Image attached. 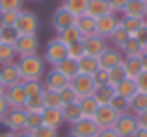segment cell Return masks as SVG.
Masks as SVG:
<instances>
[{
  "label": "cell",
  "mask_w": 147,
  "mask_h": 137,
  "mask_svg": "<svg viewBox=\"0 0 147 137\" xmlns=\"http://www.w3.org/2000/svg\"><path fill=\"white\" fill-rule=\"evenodd\" d=\"M19 70L22 74V82L28 80H41L45 76V59L37 54L32 56H21L17 59Z\"/></svg>",
  "instance_id": "1"
},
{
  "label": "cell",
  "mask_w": 147,
  "mask_h": 137,
  "mask_svg": "<svg viewBox=\"0 0 147 137\" xmlns=\"http://www.w3.org/2000/svg\"><path fill=\"white\" fill-rule=\"evenodd\" d=\"M39 28V19L32 11H21L19 19L15 22V30L19 35H36Z\"/></svg>",
  "instance_id": "2"
},
{
  "label": "cell",
  "mask_w": 147,
  "mask_h": 137,
  "mask_svg": "<svg viewBox=\"0 0 147 137\" xmlns=\"http://www.w3.org/2000/svg\"><path fill=\"white\" fill-rule=\"evenodd\" d=\"M65 58H67V47H65L58 37L50 39L47 43V47H45V54H43L45 63H50L52 67H56L58 63Z\"/></svg>",
  "instance_id": "3"
},
{
  "label": "cell",
  "mask_w": 147,
  "mask_h": 137,
  "mask_svg": "<svg viewBox=\"0 0 147 137\" xmlns=\"http://www.w3.org/2000/svg\"><path fill=\"white\" fill-rule=\"evenodd\" d=\"M114 130L117 132L119 137H134V134L138 132V120H136V115L130 111L127 113H121L117 117L114 124Z\"/></svg>",
  "instance_id": "4"
},
{
  "label": "cell",
  "mask_w": 147,
  "mask_h": 137,
  "mask_svg": "<svg viewBox=\"0 0 147 137\" xmlns=\"http://www.w3.org/2000/svg\"><path fill=\"white\" fill-rule=\"evenodd\" d=\"M4 126L7 128L13 134H19V132H24V124H26V111L24 109H11L4 115V119L0 120Z\"/></svg>",
  "instance_id": "5"
},
{
  "label": "cell",
  "mask_w": 147,
  "mask_h": 137,
  "mask_svg": "<svg viewBox=\"0 0 147 137\" xmlns=\"http://www.w3.org/2000/svg\"><path fill=\"white\" fill-rule=\"evenodd\" d=\"M69 85L73 87V91L76 93L78 98H84V96H91L95 91V82L91 76L88 74H76L75 78L69 82Z\"/></svg>",
  "instance_id": "6"
},
{
  "label": "cell",
  "mask_w": 147,
  "mask_h": 137,
  "mask_svg": "<svg viewBox=\"0 0 147 137\" xmlns=\"http://www.w3.org/2000/svg\"><path fill=\"white\" fill-rule=\"evenodd\" d=\"M117 117H119V113L112 106H99L97 113L93 115V120L99 126V130H106V128H114Z\"/></svg>",
  "instance_id": "7"
},
{
  "label": "cell",
  "mask_w": 147,
  "mask_h": 137,
  "mask_svg": "<svg viewBox=\"0 0 147 137\" xmlns=\"http://www.w3.org/2000/svg\"><path fill=\"white\" fill-rule=\"evenodd\" d=\"M4 96H6L7 104H9L11 109H24V104L28 100L24 93V87L22 83H17V85H11V87H6L4 91Z\"/></svg>",
  "instance_id": "8"
},
{
  "label": "cell",
  "mask_w": 147,
  "mask_h": 137,
  "mask_svg": "<svg viewBox=\"0 0 147 137\" xmlns=\"http://www.w3.org/2000/svg\"><path fill=\"white\" fill-rule=\"evenodd\" d=\"M99 126L95 124L93 119H78L75 124H71L69 135L73 137H97Z\"/></svg>",
  "instance_id": "9"
},
{
  "label": "cell",
  "mask_w": 147,
  "mask_h": 137,
  "mask_svg": "<svg viewBox=\"0 0 147 137\" xmlns=\"http://www.w3.org/2000/svg\"><path fill=\"white\" fill-rule=\"evenodd\" d=\"M17 56H32V54H37V48H39V39L37 35H19L17 41L13 45Z\"/></svg>",
  "instance_id": "10"
},
{
  "label": "cell",
  "mask_w": 147,
  "mask_h": 137,
  "mask_svg": "<svg viewBox=\"0 0 147 137\" xmlns=\"http://www.w3.org/2000/svg\"><path fill=\"white\" fill-rule=\"evenodd\" d=\"M123 59H125V58H123V54H121V50H119V48H115V47H108L106 50H104L102 54H100L99 58H97V61H99V68L110 70V68L121 65Z\"/></svg>",
  "instance_id": "11"
},
{
  "label": "cell",
  "mask_w": 147,
  "mask_h": 137,
  "mask_svg": "<svg viewBox=\"0 0 147 137\" xmlns=\"http://www.w3.org/2000/svg\"><path fill=\"white\" fill-rule=\"evenodd\" d=\"M117 26H119V17L115 13L102 15V17L97 19V30H95V33L100 35V37H104V39H108Z\"/></svg>",
  "instance_id": "12"
},
{
  "label": "cell",
  "mask_w": 147,
  "mask_h": 137,
  "mask_svg": "<svg viewBox=\"0 0 147 137\" xmlns=\"http://www.w3.org/2000/svg\"><path fill=\"white\" fill-rule=\"evenodd\" d=\"M84 48H86V56L99 58V56L108 48V39L93 33V35H90V37H84Z\"/></svg>",
  "instance_id": "13"
},
{
  "label": "cell",
  "mask_w": 147,
  "mask_h": 137,
  "mask_svg": "<svg viewBox=\"0 0 147 137\" xmlns=\"http://www.w3.org/2000/svg\"><path fill=\"white\" fill-rule=\"evenodd\" d=\"M50 22H52V26H54V30H56V32H61V30L69 28V26H75L76 17L73 13H69L63 6H60L52 13V21H50Z\"/></svg>",
  "instance_id": "14"
},
{
  "label": "cell",
  "mask_w": 147,
  "mask_h": 137,
  "mask_svg": "<svg viewBox=\"0 0 147 137\" xmlns=\"http://www.w3.org/2000/svg\"><path fill=\"white\" fill-rule=\"evenodd\" d=\"M0 78H2V82H4V85H6V87L22 83V74H21V70H19L17 61L7 63V65L0 67Z\"/></svg>",
  "instance_id": "15"
},
{
  "label": "cell",
  "mask_w": 147,
  "mask_h": 137,
  "mask_svg": "<svg viewBox=\"0 0 147 137\" xmlns=\"http://www.w3.org/2000/svg\"><path fill=\"white\" fill-rule=\"evenodd\" d=\"M43 85H45V89H50V91H61L63 87L69 85V80L65 78V76H61L60 72L52 67V70L47 72V78H45Z\"/></svg>",
  "instance_id": "16"
},
{
  "label": "cell",
  "mask_w": 147,
  "mask_h": 137,
  "mask_svg": "<svg viewBox=\"0 0 147 137\" xmlns=\"http://www.w3.org/2000/svg\"><path fill=\"white\" fill-rule=\"evenodd\" d=\"M108 13H114L108 0H88L86 15H90V17H93V19H99V17H102V15H108Z\"/></svg>",
  "instance_id": "17"
},
{
  "label": "cell",
  "mask_w": 147,
  "mask_h": 137,
  "mask_svg": "<svg viewBox=\"0 0 147 137\" xmlns=\"http://www.w3.org/2000/svg\"><path fill=\"white\" fill-rule=\"evenodd\" d=\"M123 17H134V19H147V2L144 0H129L127 7L123 9Z\"/></svg>",
  "instance_id": "18"
},
{
  "label": "cell",
  "mask_w": 147,
  "mask_h": 137,
  "mask_svg": "<svg viewBox=\"0 0 147 137\" xmlns=\"http://www.w3.org/2000/svg\"><path fill=\"white\" fill-rule=\"evenodd\" d=\"M75 26L78 28V32L82 33V37H90L95 33V30H97V19L90 17V15H80V17H76V22Z\"/></svg>",
  "instance_id": "19"
},
{
  "label": "cell",
  "mask_w": 147,
  "mask_h": 137,
  "mask_svg": "<svg viewBox=\"0 0 147 137\" xmlns=\"http://www.w3.org/2000/svg\"><path fill=\"white\" fill-rule=\"evenodd\" d=\"M41 117H43V126L54 128V130H60V126L65 122L61 109H45Z\"/></svg>",
  "instance_id": "20"
},
{
  "label": "cell",
  "mask_w": 147,
  "mask_h": 137,
  "mask_svg": "<svg viewBox=\"0 0 147 137\" xmlns=\"http://www.w3.org/2000/svg\"><path fill=\"white\" fill-rule=\"evenodd\" d=\"M58 72H60L61 76H65V78L69 80V82H71L73 78H75L76 74H78V63L75 61V59H71V58H65V59H61L60 63H58L56 67Z\"/></svg>",
  "instance_id": "21"
},
{
  "label": "cell",
  "mask_w": 147,
  "mask_h": 137,
  "mask_svg": "<svg viewBox=\"0 0 147 137\" xmlns=\"http://www.w3.org/2000/svg\"><path fill=\"white\" fill-rule=\"evenodd\" d=\"M78 108H80V115L82 119H93V115L97 113L99 104L93 96H84L78 100Z\"/></svg>",
  "instance_id": "22"
},
{
  "label": "cell",
  "mask_w": 147,
  "mask_h": 137,
  "mask_svg": "<svg viewBox=\"0 0 147 137\" xmlns=\"http://www.w3.org/2000/svg\"><path fill=\"white\" fill-rule=\"evenodd\" d=\"M91 96L97 100L99 106H108L112 102V98L115 96V89L112 85H100V87H95Z\"/></svg>",
  "instance_id": "23"
},
{
  "label": "cell",
  "mask_w": 147,
  "mask_h": 137,
  "mask_svg": "<svg viewBox=\"0 0 147 137\" xmlns=\"http://www.w3.org/2000/svg\"><path fill=\"white\" fill-rule=\"evenodd\" d=\"M119 50H121L123 58H142V56H144V45L138 43L134 37H130Z\"/></svg>",
  "instance_id": "24"
},
{
  "label": "cell",
  "mask_w": 147,
  "mask_h": 137,
  "mask_svg": "<svg viewBox=\"0 0 147 137\" xmlns=\"http://www.w3.org/2000/svg\"><path fill=\"white\" fill-rule=\"evenodd\" d=\"M115 89V94H119V96L123 98H132L134 94L138 93V87H136V80H130V78H125L123 82H119L117 85L114 87Z\"/></svg>",
  "instance_id": "25"
},
{
  "label": "cell",
  "mask_w": 147,
  "mask_h": 137,
  "mask_svg": "<svg viewBox=\"0 0 147 137\" xmlns=\"http://www.w3.org/2000/svg\"><path fill=\"white\" fill-rule=\"evenodd\" d=\"M129 111L134 113V115H140V113L147 111V93L138 91L132 98H129Z\"/></svg>",
  "instance_id": "26"
},
{
  "label": "cell",
  "mask_w": 147,
  "mask_h": 137,
  "mask_svg": "<svg viewBox=\"0 0 147 137\" xmlns=\"http://www.w3.org/2000/svg\"><path fill=\"white\" fill-rule=\"evenodd\" d=\"M76 63H78V74L93 76L95 72L99 70V61H97V58H91V56H84V58H80Z\"/></svg>",
  "instance_id": "27"
},
{
  "label": "cell",
  "mask_w": 147,
  "mask_h": 137,
  "mask_svg": "<svg viewBox=\"0 0 147 137\" xmlns=\"http://www.w3.org/2000/svg\"><path fill=\"white\" fill-rule=\"evenodd\" d=\"M123 68H125L127 78L136 80L142 72V58H125L123 59Z\"/></svg>",
  "instance_id": "28"
},
{
  "label": "cell",
  "mask_w": 147,
  "mask_h": 137,
  "mask_svg": "<svg viewBox=\"0 0 147 137\" xmlns=\"http://www.w3.org/2000/svg\"><path fill=\"white\" fill-rule=\"evenodd\" d=\"M56 37L65 45V47H67V45H71V43H76V41H80V39H84L82 33L78 32V28H76V26H69V28H65V30H61V32H58Z\"/></svg>",
  "instance_id": "29"
},
{
  "label": "cell",
  "mask_w": 147,
  "mask_h": 137,
  "mask_svg": "<svg viewBox=\"0 0 147 137\" xmlns=\"http://www.w3.org/2000/svg\"><path fill=\"white\" fill-rule=\"evenodd\" d=\"M61 115H63V120L69 124H75L78 119H82L80 115V108H78V102L75 104H67V106H61Z\"/></svg>",
  "instance_id": "30"
},
{
  "label": "cell",
  "mask_w": 147,
  "mask_h": 137,
  "mask_svg": "<svg viewBox=\"0 0 147 137\" xmlns=\"http://www.w3.org/2000/svg\"><path fill=\"white\" fill-rule=\"evenodd\" d=\"M41 96H43L45 109H61V100H60V93L58 91L45 89Z\"/></svg>",
  "instance_id": "31"
},
{
  "label": "cell",
  "mask_w": 147,
  "mask_h": 137,
  "mask_svg": "<svg viewBox=\"0 0 147 137\" xmlns=\"http://www.w3.org/2000/svg\"><path fill=\"white\" fill-rule=\"evenodd\" d=\"M61 6H63L69 13H73L75 17H80V15L86 13L88 0H63V4H61Z\"/></svg>",
  "instance_id": "32"
},
{
  "label": "cell",
  "mask_w": 147,
  "mask_h": 137,
  "mask_svg": "<svg viewBox=\"0 0 147 137\" xmlns=\"http://www.w3.org/2000/svg\"><path fill=\"white\" fill-rule=\"evenodd\" d=\"M144 19H134V17H121L119 19V24H121V28H125L127 32H129V35L132 37L134 33L138 32V30L142 28V24H144Z\"/></svg>",
  "instance_id": "33"
},
{
  "label": "cell",
  "mask_w": 147,
  "mask_h": 137,
  "mask_svg": "<svg viewBox=\"0 0 147 137\" xmlns=\"http://www.w3.org/2000/svg\"><path fill=\"white\" fill-rule=\"evenodd\" d=\"M22 87H24V93H26L28 98L39 96V94H43V91H45V85L41 83V80H28V82H22Z\"/></svg>",
  "instance_id": "34"
},
{
  "label": "cell",
  "mask_w": 147,
  "mask_h": 137,
  "mask_svg": "<svg viewBox=\"0 0 147 137\" xmlns=\"http://www.w3.org/2000/svg\"><path fill=\"white\" fill-rule=\"evenodd\" d=\"M130 39V35H129V32H127L125 28H121V24L117 26V28L114 30V33H112L110 37H108V41H110L112 45H114L115 48H121L123 45L127 43V41Z\"/></svg>",
  "instance_id": "35"
},
{
  "label": "cell",
  "mask_w": 147,
  "mask_h": 137,
  "mask_svg": "<svg viewBox=\"0 0 147 137\" xmlns=\"http://www.w3.org/2000/svg\"><path fill=\"white\" fill-rule=\"evenodd\" d=\"M15 58H17V52H15L13 45L0 43V67L7 65V63H13Z\"/></svg>",
  "instance_id": "36"
},
{
  "label": "cell",
  "mask_w": 147,
  "mask_h": 137,
  "mask_svg": "<svg viewBox=\"0 0 147 137\" xmlns=\"http://www.w3.org/2000/svg\"><path fill=\"white\" fill-rule=\"evenodd\" d=\"M24 111L26 113H37V115H43L45 111V104H43V96H32L26 100L24 104Z\"/></svg>",
  "instance_id": "37"
},
{
  "label": "cell",
  "mask_w": 147,
  "mask_h": 137,
  "mask_svg": "<svg viewBox=\"0 0 147 137\" xmlns=\"http://www.w3.org/2000/svg\"><path fill=\"white\" fill-rule=\"evenodd\" d=\"M86 56V48H84V39L76 41V43H71L67 45V58L75 59V61H78L80 58H84Z\"/></svg>",
  "instance_id": "38"
},
{
  "label": "cell",
  "mask_w": 147,
  "mask_h": 137,
  "mask_svg": "<svg viewBox=\"0 0 147 137\" xmlns=\"http://www.w3.org/2000/svg\"><path fill=\"white\" fill-rule=\"evenodd\" d=\"M125 78H127V74H125V68H123V63L108 70V85H112V87H115L119 82H123Z\"/></svg>",
  "instance_id": "39"
},
{
  "label": "cell",
  "mask_w": 147,
  "mask_h": 137,
  "mask_svg": "<svg viewBox=\"0 0 147 137\" xmlns=\"http://www.w3.org/2000/svg\"><path fill=\"white\" fill-rule=\"evenodd\" d=\"M43 126V117L37 115V113H26V124H24V132L32 134L37 128Z\"/></svg>",
  "instance_id": "40"
},
{
  "label": "cell",
  "mask_w": 147,
  "mask_h": 137,
  "mask_svg": "<svg viewBox=\"0 0 147 137\" xmlns=\"http://www.w3.org/2000/svg\"><path fill=\"white\" fill-rule=\"evenodd\" d=\"M21 11H2L0 13V28H15V22Z\"/></svg>",
  "instance_id": "41"
},
{
  "label": "cell",
  "mask_w": 147,
  "mask_h": 137,
  "mask_svg": "<svg viewBox=\"0 0 147 137\" xmlns=\"http://www.w3.org/2000/svg\"><path fill=\"white\" fill-rule=\"evenodd\" d=\"M60 93V100H61V106H67V104H75V102H78L80 98L76 96V93L73 91V87L71 85H67V87H63L61 91H58Z\"/></svg>",
  "instance_id": "42"
},
{
  "label": "cell",
  "mask_w": 147,
  "mask_h": 137,
  "mask_svg": "<svg viewBox=\"0 0 147 137\" xmlns=\"http://www.w3.org/2000/svg\"><path fill=\"white\" fill-rule=\"evenodd\" d=\"M108 106H112V108L115 109V111L121 115V113H127L129 111V100L127 98H123V96H119V94H115L114 98H112V102Z\"/></svg>",
  "instance_id": "43"
},
{
  "label": "cell",
  "mask_w": 147,
  "mask_h": 137,
  "mask_svg": "<svg viewBox=\"0 0 147 137\" xmlns=\"http://www.w3.org/2000/svg\"><path fill=\"white\" fill-rule=\"evenodd\" d=\"M0 37H2V41H0V43L15 45L19 33H17V30H15V28H0Z\"/></svg>",
  "instance_id": "44"
},
{
  "label": "cell",
  "mask_w": 147,
  "mask_h": 137,
  "mask_svg": "<svg viewBox=\"0 0 147 137\" xmlns=\"http://www.w3.org/2000/svg\"><path fill=\"white\" fill-rule=\"evenodd\" d=\"M24 0H0V13L2 11H21Z\"/></svg>",
  "instance_id": "45"
},
{
  "label": "cell",
  "mask_w": 147,
  "mask_h": 137,
  "mask_svg": "<svg viewBox=\"0 0 147 137\" xmlns=\"http://www.w3.org/2000/svg\"><path fill=\"white\" fill-rule=\"evenodd\" d=\"M91 78H93V82H95V87L108 85V70H104V68H99Z\"/></svg>",
  "instance_id": "46"
},
{
  "label": "cell",
  "mask_w": 147,
  "mask_h": 137,
  "mask_svg": "<svg viewBox=\"0 0 147 137\" xmlns=\"http://www.w3.org/2000/svg\"><path fill=\"white\" fill-rule=\"evenodd\" d=\"M32 137H58V130L49 126H41L36 132H32Z\"/></svg>",
  "instance_id": "47"
},
{
  "label": "cell",
  "mask_w": 147,
  "mask_h": 137,
  "mask_svg": "<svg viewBox=\"0 0 147 137\" xmlns=\"http://www.w3.org/2000/svg\"><path fill=\"white\" fill-rule=\"evenodd\" d=\"M136 87L140 93H147V70H142L136 78Z\"/></svg>",
  "instance_id": "48"
},
{
  "label": "cell",
  "mask_w": 147,
  "mask_h": 137,
  "mask_svg": "<svg viewBox=\"0 0 147 137\" xmlns=\"http://www.w3.org/2000/svg\"><path fill=\"white\" fill-rule=\"evenodd\" d=\"M132 37L138 41V43H142V45H145V43H147V21L144 22V24H142V28L138 30V32L134 33Z\"/></svg>",
  "instance_id": "49"
},
{
  "label": "cell",
  "mask_w": 147,
  "mask_h": 137,
  "mask_svg": "<svg viewBox=\"0 0 147 137\" xmlns=\"http://www.w3.org/2000/svg\"><path fill=\"white\" fill-rule=\"evenodd\" d=\"M108 2H110V7L114 13H123V9L127 7L129 0H108Z\"/></svg>",
  "instance_id": "50"
},
{
  "label": "cell",
  "mask_w": 147,
  "mask_h": 137,
  "mask_svg": "<svg viewBox=\"0 0 147 137\" xmlns=\"http://www.w3.org/2000/svg\"><path fill=\"white\" fill-rule=\"evenodd\" d=\"M9 111V104H7V100H6V96L4 94H0V120L4 119V115Z\"/></svg>",
  "instance_id": "51"
},
{
  "label": "cell",
  "mask_w": 147,
  "mask_h": 137,
  "mask_svg": "<svg viewBox=\"0 0 147 137\" xmlns=\"http://www.w3.org/2000/svg\"><path fill=\"white\" fill-rule=\"evenodd\" d=\"M136 120H138V128L147 130V111L140 113V115H136Z\"/></svg>",
  "instance_id": "52"
},
{
  "label": "cell",
  "mask_w": 147,
  "mask_h": 137,
  "mask_svg": "<svg viewBox=\"0 0 147 137\" xmlns=\"http://www.w3.org/2000/svg\"><path fill=\"white\" fill-rule=\"evenodd\" d=\"M97 137H119L117 132L114 130V128H106V130H99Z\"/></svg>",
  "instance_id": "53"
},
{
  "label": "cell",
  "mask_w": 147,
  "mask_h": 137,
  "mask_svg": "<svg viewBox=\"0 0 147 137\" xmlns=\"http://www.w3.org/2000/svg\"><path fill=\"white\" fill-rule=\"evenodd\" d=\"M134 137H147V130H142V128H138V132L134 134Z\"/></svg>",
  "instance_id": "54"
},
{
  "label": "cell",
  "mask_w": 147,
  "mask_h": 137,
  "mask_svg": "<svg viewBox=\"0 0 147 137\" xmlns=\"http://www.w3.org/2000/svg\"><path fill=\"white\" fill-rule=\"evenodd\" d=\"M142 70H147V56H142Z\"/></svg>",
  "instance_id": "55"
},
{
  "label": "cell",
  "mask_w": 147,
  "mask_h": 137,
  "mask_svg": "<svg viewBox=\"0 0 147 137\" xmlns=\"http://www.w3.org/2000/svg\"><path fill=\"white\" fill-rule=\"evenodd\" d=\"M17 137H32V134H28V132H19Z\"/></svg>",
  "instance_id": "56"
},
{
  "label": "cell",
  "mask_w": 147,
  "mask_h": 137,
  "mask_svg": "<svg viewBox=\"0 0 147 137\" xmlns=\"http://www.w3.org/2000/svg\"><path fill=\"white\" fill-rule=\"evenodd\" d=\"M0 137H17V134H13V132H6V134H2Z\"/></svg>",
  "instance_id": "57"
},
{
  "label": "cell",
  "mask_w": 147,
  "mask_h": 137,
  "mask_svg": "<svg viewBox=\"0 0 147 137\" xmlns=\"http://www.w3.org/2000/svg\"><path fill=\"white\" fill-rule=\"evenodd\" d=\"M4 91H6V85H4L2 78H0V94H4Z\"/></svg>",
  "instance_id": "58"
},
{
  "label": "cell",
  "mask_w": 147,
  "mask_h": 137,
  "mask_svg": "<svg viewBox=\"0 0 147 137\" xmlns=\"http://www.w3.org/2000/svg\"><path fill=\"white\" fill-rule=\"evenodd\" d=\"M144 54H145V56H147V43H145V45H144Z\"/></svg>",
  "instance_id": "59"
},
{
  "label": "cell",
  "mask_w": 147,
  "mask_h": 137,
  "mask_svg": "<svg viewBox=\"0 0 147 137\" xmlns=\"http://www.w3.org/2000/svg\"><path fill=\"white\" fill-rule=\"evenodd\" d=\"M67 137H73V135H67Z\"/></svg>",
  "instance_id": "60"
},
{
  "label": "cell",
  "mask_w": 147,
  "mask_h": 137,
  "mask_svg": "<svg viewBox=\"0 0 147 137\" xmlns=\"http://www.w3.org/2000/svg\"><path fill=\"white\" fill-rule=\"evenodd\" d=\"M0 41H2V37H0Z\"/></svg>",
  "instance_id": "61"
},
{
  "label": "cell",
  "mask_w": 147,
  "mask_h": 137,
  "mask_svg": "<svg viewBox=\"0 0 147 137\" xmlns=\"http://www.w3.org/2000/svg\"><path fill=\"white\" fill-rule=\"evenodd\" d=\"M144 2H147V0H144Z\"/></svg>",
  "instance_id": "62"
},
{
  "label": "cell",
  "mask_w": 147,
  "mask_h": 137,
  "mask_svg": "<svg viewBox=\"0 0 147 137\" xmlns=\"http://www.w3.org/2000/svg\"><path fill=\"white\" fill-rule=\"evenodd\" d=\"M145 21H147V19H145Z\"/></svg>",
  "instance_id": "63"
},
{
  "label": "cell",
  "mask_w": 147,
  "mask_h": 137,
  "mask_svg": "<svg viewBox=\"0 0 147 137\" xmlns=\"http://www.w3.org/2000/svg\"><path fill=\"white\" fill-rule=\"evenodd\" d=\"M0 135H2V134H0Z\"/></svg>",
  "instance_id": "64"
}]
</instances>
